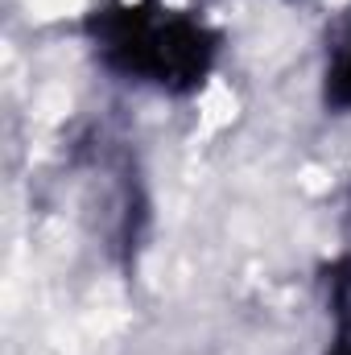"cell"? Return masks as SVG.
Returning <instances> with one entry per match:
<instances>
[{"mask_svg":"<svg viewBox=\"0 0 351 355\" xmlns=\"http://www.w3.org/2000/svg\"><path fill=\"white\" fill-rule=\"evenodd\" d=\"M95 62L137 87L162 95H194L211 79L223 33L190 8L162 0H108L83 17Z\"/></svg>","mask_w":351,"mask_h":355,"instance_id":"cell-1","label":"cell"},{"mask_svg":"<svg viewBox=\"0 0 351 355\" xmlns=\"http://www.w3.org/2000/svg\"><path fill=\"white\" fill-rule=\"evenodd\" d=\"M323 107L343 116L351 112V4L335 17L327 33V58H323Z\"/></svg>","mask_w":351,"mask_h":355,"instance_id":"cell-2","label":"cell"},{"mask_svg":"<svg viewBox=\"0 0 351 355\" xmlns=\"http://www.w3.org/2000/svg\"><path fill=\"white\" fill-rule=\"evenodd\" d=\"M331 302H335V318H339V331L331 339L327 355H351V293H348V281L335 272L331 277Z\"/></svg>","mask_w":351,"mask_h":355,"instance_id":"cell-3","label":"cell"}]
</instances>
